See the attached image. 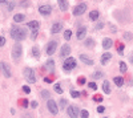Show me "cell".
Returning a JSON list of instances; mask_svg holds the SVG:
<instances>
[{
    "mask_svg": "<svg viewBox=\"0 0 133 118\" xmlns=\"http://www.w3.org/2000/svg\"><path fill=\"white\" fill-rule=\"evenodd\" d=\"M37 106H39V104H37L36 101H32V102H31V108L35 109V108H37Z\"/></svg>",
    "mask_w": 133,
    "mask_h": 118,
    "instance_id": "44",
    "label": "cell"
},
{
    "mask_svg": "<svg viewBox=\"0 0 133 118\" xmlns=\"http://www.w3.org/2000/svg\"><path fill=\"white\" fill-rule=\"evenodd\" d=\"M23 90H24V93H27V94H29V93H31V89H29V88H28L27 85L23 86Z\"/></svg>",
    "mask_w": 133,
    "mask_h": 118,
    "instance_id": "40",
    "label": "cell"
},
{
    "mask_svg": "<svg viewBox=\"0 0 133 118\" xmlns=\"http://www.w3.org/2000/svg\"><path fill=\"white\" fill-rule=\"evenodd\" d=\"M120 70H121V73L126 72V64L125 62H120Z\"/></svg>",
    "mask_w": 133,
    "mask_h": 118,
    "instance_id": "31",
    "label": "cell"
},
{
    "mask_svg": "<svg viewBox=\"0 0 133 118\" xmlns=\"http://www.w3.org/2000/svg\"><path fill=\"white\" fill-rule=\"evenodd\" d=\"M67 104H68V102H67V99H64V98H61V99H60V108L64 109L65 106H67Z\"/></svg>",
    "mask_w": 133,
    "mask_h": 118,
    "instance_id": "34",
    "label": "cell"
},
{
    "mask_svg": "<svg viewBox=\"0 0 133 118\" xmlns=\"http://www.w3.org/2000/svg\"><path fill=\"white\" fill-rule=\"evenodd\" d=\"M5 45V39L3 36H0V46H4Z\"/></svg>",
    "mask_w": 133,
    "mask_h": 118,
    "instance_id": "41",
    "label": "cell"
},
{
    "mask_svg": "<svg viewBox=\"0 0 133 118\" xmlns=\"http://www.w3.org/2000/svg\"><path fill=\"white\" fill-rule=\"evenodd\" d=\"M20 5H21V7H27V5H28V3H27V2H25V3H24V2H23V3L20 4Z\"/></svg>",
    "mask_w": 133,
    "mask_h": 118,
    "instance_id": "50",
    "label": "cell"
},
{
    "mask_svg": "<svg viewBox=\"0 0 133 118\" xmlns=\"http://www.w3.org/2000/svg\"><path fill=\"white\" fill-rule=\"evenodd\" d=\"M24 77L29 84L36 82V74H35V70L31 68H24Z\"/></svg>",
    "mask_w": 133,
    "mask_h": 118,
    "instance_id": "2",
    "label": "cell"
},
{
    "mask_svg": "<svg viewBox=\"0 0 133 118\" xmlns=\"http://www.w3.org/2000/svg\"><path fill=\"white\" fill-rule=\"evenodd\" d=\"M53 89H55L56 93L63 94V89H61V85H60V84H55V85H53Z\"/></svg>",
    "mask_w": 133,
    "mask_h": 118,
    "instance_id": "26",
    "label": "cell"
},
{
    "mask_svg": "<svg viewBox=\"0 0 133 118\" xmlns=\"http://www.w3.org/2000/svg\"><path fill=\"white\" fill-rule=\"evenodd\" d=\"M124 46H125V45H124V44H121V43H119V45H117V52L120 53L121 56L124 55Z\"/></svg>",
    "mask_w": 133,
    "mask_h": 118,
    "instance_id": "27",
    "label": "cell"
},
{
    "mask_svg": "<svg viewBox=\"0 0 133 118\" xmlns=\"http://www.w3.org/2000/svg\"><path fill=\"white\" fill-rule=\"evenodd\" d=\"M39 12H40V15H43V16H49L51 12H52V7L49 4H44V5H41V7L39 8Z\"/></svg>",
    "mask_w": 133,
    "mask_h": 118,
    "instance_id": "10",
    "label": "cell"
},
{
    "mask_svg": "<svg viewBox=\"0 0 133 118\" xmlns=\"http://www.w3.org/2000/svg\"><path fill=\"white\" fill-rule=\"evenodd\" d=\"M32 55L35 58H39L40 57V49H39V46H33L32 48Z\"/></svg>",
    "mask_w": 133,
    "mask_h": 118,
    "instance_id": "23",
    "label": "cell"
},
{
    "mask_svg": "<svg viewBox=\"0 0 133 118\" xmlns=\"http://www.w3.org/2000/svg\"><path fill=\"white\" fill-rule=\"evenodd\" d=\"M85 35H86V28L85 27H81L80 29H77L76 37H77V40H83L85 37Z\"/></svg>",
    "mask_w": 133,
    "mask_h": 118,
    "instance_id": "12",
    "label": "cell"
},
{
    "mask_svg": "<svg viewBox=\"0 0 133 118\" xmlns=\"http://www.w3.org/2000/svg\"><path fill=\"white\" fill-rule=\"evenodd\" d=\"M113 82L116 84L117 86H123V84H124V78L123 77H114L113 78Z\"/></svg>",
    "mask_w": 133,
    "mask_h": 118,
    "instance_id": "24",
    "label": "cell"
},
{
    "mask_svg": "<svg viewBox=\"0 0 133 118\" xmlns=\"http://www.w3.org/2000/svg\"><path fill=\"white\" fill-rule=\"evenodd\" d=\"M112 45H113V41L109 39V37H105V39L102 40V48L104 49H109Z\"/></svg>",
    "mask_w": 133,
    "mask_h": 118,
    "instance_id": "16",
    "label": "cell"
},
{
    "mask_svg": "<svg viewBox=\"0 0 133 118\" xmlns=\"http://www.w3.org/2000/svg\"><path fill=\"white\" fill-rule=\"evenodd\" d=\"M15 5H16V4H15L13 2H9V4H8V9H9V11H11V9H13V8H15Z\"/></svg>",
    "mask_w": 133,
    "mask_h": 118,
    "instance_id": "42",
    "label": "cell"
},
{
    "mask_svg": "<svg viewBox=\"0 0 133 118\" xmlns=\"http://www.w3.org/2000/svg\"><path fill=\"white\" fill-rule=\"evenodd\" d=\"M23 55V48H21V44H15L13 45V48H12V58L15 61H19L20 60V57Z\"/></svg>",
    "mask_w": 133,
    "mask_h": 118,
    "instance_id": "3",
    "label": "cell"
},
{
    "mask_svg": "<svg viewBox=\"0 0 133 118\" xmlns=\"http://www.w3.org/2000/svg\"><path fill=\"white\" fill-rule=\"evenodd\" d=\"M41 97L43 98H49L51 97V93L48 90H41Z\"/></svg>",
    "mask_w": 133,
    "mask_h": 118,
    "instance_id": "30",
    "label": "cell"
},
{
    "mask_svg": "<svg viewBox=\"0 0 133 118\" xmlns=\"http://www.w3.org/2000/svg\"><path fill=\"white\" fill-rule=\"evenodd\" d=\"M80 60H81L84 64H86V65H93V60L88 58L85 55H80Z\"/></svg>",
    "mask_w": 133,
    "mask_h": 118,
    "instance_id": "17",
    "label": "cell"
},
{
    "mask_svg": "<svg viewBox=\"0 0 133 118\" xmlns=\"http://www.w3.org/2000/svg\"><path fill=\"white\" fill-rule=\"evenodd\" d=\"M57 44H59V43H57V41H53V40H52V41H49V43H48V45H47V49H45V52H47V55H53V53L56 52V48H57Z\"/></svg>",
    "mask_w": 133,
    "mask_h": 118,
    "instance_id": "8",
    "label": "cell"
},
{
    "mask_svg": "<svg viewBox=\"0 0 133 118\" xmlns=\"http://www.w3.org/2000/svg\"><path fill=\"white\" fill-rule=\"evenodd\" d=\"M71 36H72V31H71V29H67V31L64 32V39L68 41L69 39H71Z\"/></svg>",
    "mask_w": 133,
    "mask_h": 118,
    "instance_id": "28",
    "label": "cell"
},
{
    "mask_svg": "<svg viewBox=\"0 0 133 118\" xmlns=\"http://www.w3.org/2000/svg\"><path fill=\"white\" fill-rule=\"evenodd\" d=\"M104 118H107V117H104Z\"/></svg>",
    "mask_w": 133,
    "mask_h": 118,
    "instance_id": "52",
    "label": "cell"
},
{
    "mask_svg": "<svg viewBox=\"0 0 133 118\" xmlns=\"http://www.w3.org/2000/svg\"><path fill=\"white\" fill-rule=\"evenodd\" d=\"M75 66H76V60H75L73 57H67V60L64 61L63 69H64L65 72H69V70H72Z\"/></svg>",
    "mask_w": 133,
    "mask_h": 118,
    "instance_id": "4",
    "label": "cell"
},
{
    "mask_svg": "<svg viewBox=\"0 0 133 118\" xmlns=\"http://www.w3.org/2000/svg\"><path fill=\"white\" fill-rule=\"evenodd\" d=\"M84 45L86 46V48H93V45H95L93 39H86V40H85V43H84Z\"/></svg>",
    "mask_w": 133,
    "mask_h": 118,
    "instance_id": "22",
    "label": "cell"
},
{
    "mask_svg": "<svg viewBox=\"0 0 133 118\" xmlns=\"http://www.w3.org/2000/svg\"><path fill=\"white\" fill-rule=\"evenodd\" d=\"M80 114H81V117H83V118H88V117H89L88 110H81V113H80Z\"/></svg>",
    "mask_w": 133,
    "mask_h": 118,
    "instance_id": "35",
    "label": "cell"
},
{
    "mask_svg": "<svg viewBox=\"0 0 133 118\" xmlns=\"http://www.w3.org/2000/svg\"><path fill=\"white\" fill-rule=\"evenodd\" d=\"M95 80H97V78H101L102 77V72H100V70H97V72H95L93 73V76H92Z\"/></svg>",
    "mask_w": 133,
    "mask_h": 118,
    "instance_id": "29",
    "label": "cell"
},
{
    "mask_svg": "<svg viewBox=\"0 0 133 118\" xmlns=\"http://www.w3.org/2000/svg\"><path fill=\"white\" fill-rule=\"evenodd\" d=\"M37 31H39V29H32V32H31V33H32V35H31V39H32V40H35V39L37 37V33H39Z\"/></svg>",
    "mask_w": 133,
    "mask_h": 118,
    "instance_id": "32",
    "label": "cell"
},
{
    "mask_svg": "<svg viewBox=\"0 0 133 118\" xmlns=\"http://www.w3.org/2000/svg\"><path fill=\"white\" fill-rule=\"evenodd\" d=\"M104 27V24H102V23H100V24H96V29H101Z\"/></svg>",
    "mask_w": 133,
    "mask_h": 118,
    "instance_id": "45",
    "label": "cell"
},
{
    "mask_svg": "<svg viewBox=\"0 0 133 118\" xmlns=\"http://www.w3.org/2000/svg\"><path fill=\"white\" fill-rule=\"evenodd\" d=\"M47 108H48V110H49L53 115H56L57 113H59V108H57V104H56V101H53V99H48Z\"/></svg>",
    "mask_w": 133,
    "mask_h": 118,
    "instance_id": "6",
    "label": "cell"
},
{
    "mask_svg": "<svg viewBox=\"0 0 133 118\" xmlns=\"http://www.w3.org/2000/svg\"><path fill=\"white\" fill-rule=\"evenodd\" d=\"M124 37H125L126 40H132V37H133V36H132V35H130L129 32H125V33H124Z\"/></svg>",
    "mask_w": 133,
    "mask_h": 118,
    "instance_id": "38",
    "label": "cell"
},
{
    "mask_svg": "<svg viewBox=\"0 0 133 118\" xmlns=\"http://www.w3.org/2000/svg\"><path fill=\"white\" fill-rule=\"evenodd\" d=\"M71 96L73 98H77V97H80V92H77V90H71Z\"/></svg>",
    "mask_w": 133,
    "mask_h": 118,
    "instance_id": "33",
    "label": "cell"
},
{
    "mask_svg": "<svg viewBox=\"0 0 133 118\" xmlns=\"http://www.w3.org/2000/svg\"><path fill=\"white\" fill-rule=\"evenodd\" d=\"M59 2V7L61 11H67L68 9V2L67 0H57Z\"/></svg>",
    "mask_w": 133,
    "mask_h": 118,
    "instance_id": "19",
    "label": "cell"
},
{
    "mask_svg": "<svg viewBox=\"0 0 133 118\" xmlns=\"http://www.w3.org/2000/svg\"><path fill=\"white\" fill-rule=\"evenodd\" d=\"M67 113H68V115L71 118H77V115H79V108H77V106H75V105H71L67 109Z\"/></svg>",
    "mask_w": 133,
    "mask_h": 118,
    "instance_id": "9",
    "label": "cell"
},
{
    "mask_svg": "<svg viewBox=\"0 0 133 118\" xmlns=\"http://www.w3.org/2000/svg\"><path fill=\"white\" fill-rule=\"evenodd\" d=\"M45 69H47L48 72L53 73V70H55V61L52 60V58H49V60L47 61V64H45Z\"/></svg>",
    "mask_w": 133,
    "mask_h": 118,
    "instance_id": "14",
    "label": "cell"
},
{
    "mask_svg": "<svg viewBox=\"0 0 133 118\" xmlns=\"http://www.w3.org/2000/svg\"><path fill=\"white\" fill-rule=\"evenodd\" d=\"M129 61H130V64H133V53L129 56Z\"/></svg>",
    "mask_w": 133,
    "mask_h": 118,
    "instance_id": "49",
    "label": "cell"
},
{
    "mask_svg": "<svg viewBox=\"0 0 133 118\" xmlns=\"http://www.w3.org/2000/svg\"><path fill=\"white\" fill-rule=\"evenodd\" d=\"M97 111H99V113H104V111H105V106L100 105L99 108H97Z\"/></svg>",
    "mask_w": 133,
    "mask_h": 118,
    "instance_id": "39",
    "label": "cell"
},
{
    "mask_svg": "<svg viewBox=\"0 0 133 118\" xmlns=\"http://www.w3.org/2000/svg\"><path fill=\"white\" fill-rule=\"evenodd\" d=\"M2 3L5 4V3H8V0H0V4H2Z\"/></svg>",
    "mask_w": 133,
    "mask_h": 118,
    "instance_id": "51",
    "label": "cell"
},
{
    "mask_svg": "<svg viewBox=\"0 0 133 118\" xmlns=\"http://www.w3.org/2000/svg\"><path fill=\"white\" fill-rule=\"evenodd\" d=\"M102 90H104V93H107V94L111 93V86H109V81H104V84H102Z\"/></svg>",
    "mask_w": 133,
    "mask_h": 118,
    "instance_id": "21",
    "label": "cell"
},
{
    "mask_svg": "<svg viewBox=\"0 0 133 118\" xmlns=\"http://www.w3.org/2000/svg\"><path fill=\"white\" fill-rule=\"evenodd\" d=\"M28 27H29L31 29H39V27H40V23L37 21V20H32V21H29L27 24Z\"/></svg>",
    "mask_w": 133,
    "mask_h": 118,
    "instance_id": "18",
    "label": "cell"
},
{
    "mask_svg": "<svg viewBox=\"0 0 133 118\" xmlns=\"http://www.w3.org/2000/svg\"><path fill=\"white\" fill-rule=\"evenodd\" d=\"M79 82H80V84H81V85H83V84H85V78H84V77H81V78L79 80Z\"/></svg>",
    "mask_w": 133,
    "mask_h": 118,
    "instance_id": "46",
    "label": "cell"
},
{
    "mask_svg": "<svg viewBox=\"0 0 133 118\" xmlns=\"http://www.w3.org/2000/svg\"><path fill=\"white\" fill-rule=\"evenodd\" d=\"M111 58H112V55H111V53H104V55L101 56L100 62L102 64V65H107V64L111 61Z\"/></svg>",
    "mask_w": 133,
    "mask_h": 118,
    "instance_id": "13",
    "label": "cell"
},
{
    "mask_svg": "<svg viewBox=\"0 0 133 118\" xmlns=\"http://www.w3.org/2000/svg\"><path fill=\"white\" fill-rule=\"evenodd\" d=\"M61 29H63V24H61V23H55V24L52 25V28H51V33L52 35H56V33H59Z\"/></svg>",
    "mask_w": 133,
    "mask_h": 118,
    "instance_id": "11",
    "label": "cell"
},
{
    "mask_svg": "<svg viewBox=\"0 0 133 118\" xmlns=\"http://www.w3.org/2000/svg\"><path fill=\"white\" fill-rule=\"evenodd\" d=\"M99 11H92V12L89 13V19L91 20H96V19H99Z\"/></svg>",
    "mask_w": 133,
    "mask_h": 118,
    "instance_id": "25",
    "label": "cell"
},
{
    "mask_svg": "<svg viewBox=\"0 0 133 118\" xmlns=\"http://www.w3.org/2000/svg\"><path fill=\"white\" fill-rule=\"evenodd\" d=\"M23 118H32V114H29V113H27L25 115H23Z\"/></svg>",
    "mask_w": 133,
    "mask_h": 118,
    "instance_id": "47",
    "label": "cell"
},
{
    "mask_svg": "<svg viewBox=\"0 0 133 118\" xmlns=\"http://www.w3.org/2000/svg\"><path fill=\"white\" fill-rule=\"evenodd\" d=\"M85 11H86V4L85 3L77 4L76 7H75V9H73V15L75 16H80V15H83Z\"/></svg>",
    "mask_w": 133,
    "mask_h": 118,
    "instance_id": "7",
    "label": "cell"
},
{
    "mask_svg": "<svg viewBox=\"0 0 133 118\" xmlns=\"http://www.w3.org/2000/svg\"><path fill=\"white\" fill-rule=\"evenodd\" d=\"M44 81H45V82H52V78H51V77H45Z\"/></svg>",
    "mask_w": 133,
    "mask_h": 118,
    "instance_id": "48",
    "label": "cell"
},
{
    "mask_svg": "<svg viewBox=\"0 0 133 118\" xmlns=\"http://www.w3.org/2000/svg\"><path fill=\"white\" fill-rule=\"evenodd\" d=\"M93 99H95L96 102H101V101H102V97L100 96V94H96V96L93 97Z\"/></svg>",
    "mask_w": 133,
    "mask_h": 118,
    "instance_id": "36",
    "label": "cell"
},
{
    "mask_svg": "<svg viewBox=\"0 0 133 118\" xmlns=\"http://www.w3.org/2000/svg\"><path fill=\"white\" fill-rule=\"evenodd\" d=\"M24 19H25V16L23 13H17V15L13 16V21L15 23H21V21H24Z\"/></svg>",
    "mask_w": 133,
    "mask_h": 118,
    "instance_id": "20",
    "label": "cell"
},
{
    "mask_svg": "<svg viewBox=\"0 0 133 118\" xmlns=\"http://www.w3.org/2000/svg\"><path fill=\"white\" fill-rule=\"evenodd\" d=\"M88 86L91 88L92 90H96V89H97V85L95 84V82H89V84H88Z\"/></svg>",
    "mask_w": 133,
    "mask_h": 118,
    "instance_id": "37",
    "label": "cell"
},
{
    "mask_svg": "<svg viewBox=\"0 0 133 118\" xmlns=\"http://www.w3.org/2000/svg\"><path fill=\"white\" fill-rule=\"evenodd\" d=\"M11 36H12V39L16 40V41H21V40H24L27 37V31L24 28H21V27L13 25L12 28H11Z\"/></svg>",
    "mask_w": 133,
    "mask_h": 118,
    "instance_id": "1",
    "label": "cell"
},
{
    "mask_svg": "<svg viewBox=\"0 0 133 118\" xmlns=\"http://www.w3.org/2000/svg\"><path fill=\"white\" fill-rule=\"evenodd\" d=\"M69 53H71V46H69L68 44L63 45V48H61V52H60V56H61V57H65L67 55H69Z\"/></svg>",
    "mask_w": 133,
    "mask_h": 118,
    "instance_id": "15",
    "label": "cell"
},
{
    "mask_svg": "<svg viewBox=\"0 0 133 118\" xmlns=\"http://www.w3.org/2000/svg\"><path fill=\"white\" fill-rule=\"evenodd\" d=\"M0 70H2V73L4 77L9 78L11 76H12V72H11V65L7 62H0Z\"/></svg>",
    "mask_w": 133,
    "mask_h": 118,
    "instance_id": "5",
    "label": "cell"
},
{
    "mask_svg": "<svg viewBox=\"0 0 133 118\" xmlns=\"http://www.w3.org/2000/svg\"><path fill=\"white\" fill-rule=\"evenodd\" d=\"M20 104L23 105V108H27V106H28V101H27V99H23Z\"/></svg>",
    "mask_w": 133,
    "mask_h": 118,
    "instance_id": "43",
    "label": "cell"
}]
</instances>
